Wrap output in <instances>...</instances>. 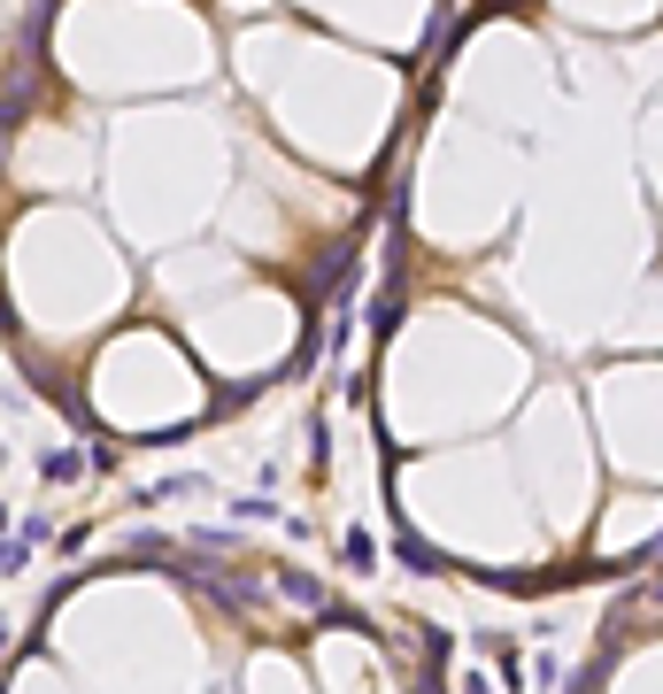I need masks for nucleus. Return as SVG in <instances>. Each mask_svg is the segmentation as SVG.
<instances>
[{
	"label": "nucleus",
	"instance_id": "obj_1",
	"mask_svg": "<svg viewBox=\"0 0 663 694\" xmlns=\"http://www.w3.org/2000/svg\"><path fill=\"white\" fill-rule=\"evenodd\" d=\"M370 555H378V548H370V532H347V563H355V571H370Z\"/></svg>",
	"mask_w": 663,
	"mask_h": 694
},
{
	"label": "nucleus",
	"instance_id": "obj_2",
	"mask_svg": "<svg viewBox=\"0 0 663 694\" xmlns=\"http://www.w3.org/2000/svg\"><path fill=\"white\" fill-rule=\"evenodd\" d=\"M641 602H656V610H663V571H656V579H649V594H641Z\"/></svg>",
	"mask_w": 663,
	"mask_h": 694
}]
</instances>
